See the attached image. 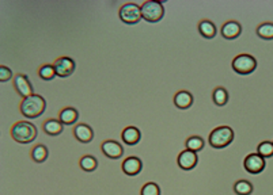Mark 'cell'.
<instances>
[{"instance_id": "obj_1", "label": "cell", "mask_w": 273, "mask_h": 195, "mask_svg": "<svg viewBox=\"0 0 273 195\" xmlns=\"http://www.w3.org/2000/svg\"><path fill=\"white\" fill-rule=\"evenodd\" d=\"M47 108V102L45 99L41 97V95H31V97L25 98L21 102V106H19V110L23 117L26 118H38L40 115L44 114Z\"/></svg>"}, {"instance_id": "obj_2", "label": "cell", "mask_w": 273, "mask_h": 195, "mask_svg": "<svg viewBox=\"0 0 273 195\" xmlns=\"http://www.w3.org/2000/svg\"><path fill=\"white\" fill-rule=\"evenodd\" d=\"M11 137L19 144H30L37 139V128L31 122L19 121L12 125Z\"/></svg>"}, {"instance_id": "obj_3", "label": "cell", "mask_w": 273, "mask_h": 195, "mask_svg": "<svg viewBox=\"0 0 273 195\" xmlns=\"http://www.w3.org/2000/svg\"><path fill=\"white\" fill-rule=\"evenodd\" d=\"M208 141L212 148H226L234 141V130L230 126H217L209 133Z\"/></svg>"}, {"instance_id": "obj_4", "label": "cell", "mask_w": 273, "mask_h": 195, "mask_svg": "<svg viewBox=\"0 0 273 195\" xmlns=\"http://www.w3.org/2000/svg\"><path fill=\"white\" fill-rule=\"evenodd\" d=\"M141 8V16L143 19L149 23H156V22L162 21V18L165 16V7L162 1L158 0H148L144 1L140 5Z\"/></svg>"}, {"instance_id": "obj_5", "label": "cell", "mask_w": 273, "mask_h": 195, "mask_svg": "<svg viewBox=\"0 0 273 195\" xmlns=\"http://www.w3.org/2000/svg\"><path fill=\"white\" fill-rule=\"evenodd\" d=\"M232 69L239 75H250L256 71L257 68V60L248 53L238 54L231 62Z\"/></svg>"}, {"instance_id": "obj_6", "label": "cell", "mask_w": 273, "mask_h": 195, "mask_svg": "<svg viewBox=\"0 0 273 195\" xmlns=\"http://www.w3.org/2000/svg\"><path fill=\"white\" fill-rule=\"evenodd\" d=\"M119 16L121 22H124L125 25H136L143 19L140 5L135 4V3H127L123 5L119 11Z\"/></svg>"}, {"instance_id": "obj_7", "label": "cell", "mask_w": 273, "mask_h": 195, "mask_svg": "<svg viewBox=\"0 0 273 195\" xmlns=\"http://www.w3.org/2000/svg\"><path fill=\"white\" fill-rule=\"evenodd\" d=\"M265 165H267L265 159H264L263 156H260L257 152H256V153L248 154L246 159L243 160V167H245V170L252 175L261 174V172L265 170Z\"/></svg>"}, {"instance_id": "obj_8", "label": "cell", "mask_w": 273, "mask_h": 195, "mask_svg": "<svg viewBox=\"0 0 273 195\" xmlns=\"http://www.w3.org/2000/svg\"><path fill=\"white\" fill-rule=\"evenodd\" d=\"M53 67H55L56 75L59 77H69L75 72L76 64L71 57L63 56L59 57L56 61L53 62Z\"/></svg>"}, {"instance_id": "obj_9", "label": "cell", "mask_w": 273, "mask_h": 195, "mask_svg": "<svg viewBox=\"0 0 273 195\" xmlns=\"http://www.w3.org/2000/svg\"><path fill=\"white\" fill-rule=\"evenodd\" d=\"M14 87H15L16 93L19 94L23 99L34 95V90L31 87L30 80L23 73H18L14 76Z\"/></svg>"}, {"instance_id": "obj_10", "label": "cell", "mask_w": 273, "mask_h": 195, "mask_svg": "<svg viewBox=\"0 0 273 195\" xmlns=\"http://www.w3.org/2000/svg\"><path fill=\"white\" fill-rule=\"evenodd\" d=\"M101 149H102V153L106 157H109V159L117 160L120 157H123V154H124L123 145L117 143V141H114V140H106V141H103L102 145H101Z\"/></svg>"}, {"instance_id": "obj_11", "label": "cell", "mask_w": 273, "mask_h": 195, "mask_svg": "<svg viewBox=\"0 0 273 195\" xmlns=\"http://www.w3.org/2000/svg\"><path fill=\"white\" fill-rule=\"evenodd\" d=\"M197 161H199L197 153L196 152H192V150H189V149L182 150V152L178 154V159H177L178 167H180L181 170H184V171L193 170V168L197 165Z\"/></svg>"}, {"instance_id": "obj_12", "label": "cell", "mask_w": 273, "mask_h": 195, "mask_svg": "<svg viewBox=\"0 0 273 195\" xmlns=\"http://www.w3.org/2000/svg\"><path fill=\"white\" fill-rule=\"evenodd\" d=\"M73 136L75 139L82 143V144H88L91 143L94 139V130L91 129V126H88L86 123H79L73 129Z\"/></svg>"}, {"instance_id": "obj_13", "label": "cell", "mask_w": 273, "mask_h": 195, "mask_svg": "<svg viewBox=\"0 0 273 195\" xmlns=\"http://www.w3.org/2000/svg\"><path fill=\"white\" fill-rule=\"evenodd\" d=\"M141 168H143V163L139 157L136 156H131V157H127V159L123 161V171H124L125 175L128 176H136L141 172Z\"/></svg>"}, {"instance_id": "obj_14", "label": "cell", "mask_w": 273, "mask_h": 195, "mask_svg": "<svg viewBox=\"0 0 273 195\" xmlns=\"http://www.w3.org/2000/svg\"><path fill=\"white\" fill-rule=\"evenodd\" d=\"M242 26L237 21H228L222 26V36L226 40H235L241 36Z\"/></svg>"}, {"instance_id": "obj_15", "label": "cell", "mask_w": 273, "mask_h": 195, "mask_svg": "<svg viewBox=\"0 0 273 195\" xmlns=\"http://www.w3.org/2000/svg\"><path fill=\"white\" fill-rule=\"evenodd\" d=\"M193 100H195V98L189 91H178L174 95L175 107L181 108V110H186V108L191 107L193 104Z\"/></svg>"}, {"instance_id": "obj_16", "label": "cell", "mask_w": 273, "mask_h": 195, "mask_svg": "<svg viewBox=\"0 0 273 195\" xmlns=\"http://www.w3.org/2000/svg\"><path fill=\"white\" fill-rule=\"evenodd\" d=\"M121 137H123V141L127 145H136L139 144L141 134H140V130L136 126H127L123 130Z\"/></svg>"}, {"instance_id": "obj_17", "label": "cell", "mask_w": 273, "mask_h": 195, "mask_svg": "<svg viewBox=\"0 0 273 195\" xmlns=\"http://www.w3.org/2000/svg\"><path fill=\"white\" fill-rule=\"evenodd\" d=\"M44 132L48 134V136H59V134L63 133L64 130V125L62 123L60 119H47L44 122Z\"/></svg>"}, {"instance_id": "obj_18", "label": "cell", "mask_w": 273, "mask_h": 195, "mask_svg": "<svg viewBox=\"0 0 273 195\" xmlns=\"http://www.w3.org/2000/svg\"><path fill=\"white\" fill-rule=\"evenodd\" d=\"M199 33L206 40H212L216 36V26L213 25V22L208 19H203L199 23Z\"/></svg>"}, {"instance_id": "obj_19", "label": "cell", "mask_w": 273, "mask_h": 195, "mask_svg": "<svg viewBox=\"0 0 273 195\" xmlns=\"http://www.w3.org/2000/svg\"><path fill=\"white\" fill-rule=\"evenodd\" d=\"M79 118V113L75 107L63 108L59 114V119L62 121L63 125H73Z\"/></svg>"}, {"instance_id": "obj_20", "label": "cell", "mask_w": 273, "mask_h": 195, "mask_svg": "<svg viewBox=\"0 0 273 195\" xmlns=\"http://www.w3.org/2000/svg\"><path fill=\"white\" fill-rule=\"evenodd\" d=\"M212 100L213 103L219 106V107H223L226 106L227 102H228V93L224 87H216L212 93Z\"/></svg>"}, {"instance_id": "obj_21", "label": "cell", "mask_w": 273, "mask_h": 195, "mask_svg": "<svg viewBox=\"0 0 273 195\" xmlns=\"http://www.w3.org/2000/svg\"><path fill=\"white\" fill-rule=\"evenodd\" d=\"M79 165H80V168L84 172H93L98 167V160L95 159L94 156H91V154H86V156H83L82 159H80Z\"/></svg>"}, {"instance_id": "obj_22", "label": "cell", "mask_w": 273, "mask_h": 195, "mask_svg": "<svg viewBox=\"0 0 273 195\" xmlns=\"http://www.w3.org/2000/svg\"><path fill=\"white\" fill-rule=\"evenodd\" d=\"M49 156V150L45 145H37L31 150V159L34 160L36 163H44Z\"/></svg>"}, {"instance_id": "obj_23", "label": "cell", "mask_w": 273, "mask_h": 195, "mask_svg": "<svg viewBox=\"0 0 273 195\" xmlns=\"http://www.w3.org/2000/svg\"><path fill=\"white\" fill-rule=\"evenodd\" d=\"M257 36L263 40L271 41L273 40V23L272 22H264L257 27Z\"/></svg>"}, {"instance_id": "obj_24", "label": "cell", "mask_w": 273, "mask_h": 195, "mask_svg": "<svg viewBox=\"0 0 273 195\" xmlns=\"http://www.w3.org/2000/svg\"><path fill=\"white\" fill-rule=\"evenodd\" d=\"M234 191L237 195H250L253 193V185L249 180H238L234 185Z\"/></svg>"}, {"instance_id": "obj_25", "label": "cell", "mask_w": 273, "mask_h": 195, "mask_svg": "<svg viewBox=\"0 0 273 195\" xmlns=\"http://www.w3.org/2000/svg\"><path fill=\"white\" fill-rule=\"evenodd\" d=\"M38 75H40L42 80H47V82L53 80L57 76L53 64H44V65H41V67L38 68Z\"/></svg>"}, {"instance_id": "obj_26", "label": "cell", "mask_w": 273, "mask_h": 195, "mask_svg": "<svg viewBox=\"0 0 273 195\" xmlns=\"http://www.w3.org/2000/svg\"><path fill=\"white\" fill-rule=\"evenodd\" d=\"M204 148V140L200 136H192L186 140V149H189L192 152H199Z\"/></svg>"}, {"instance_id": "obj_27", "label": "cell", "mask_w": 273, "mask_h": 195, "mask_svg": "<svg viewBox=\"0 0 273 195\" xmlns=\"http://www.w3.org/2000/svg\"><path fill=\"white\" fill-rule=\"evenodd\" d=\"M257 153L263 156L264 159H268L273 156V143L272 141H263L257 146Z\"/></svg>"}, {"instance_id": "obj_28", "label": "cell", "mask_w": 273, "mask_h": 195, "mask_svg": "<svg viewBox=\"0 0 273 195\" xmlns=\"http://www.w3.org/2000/svg\"><path fill=\"white\" fill-rule=\"evenodd\" d=\"M140 195H160L159 186L154 183V182H148L141 187Z\"/></svg>"}, {"instance_id": "obj_29", "label": "cell", "mask_w": 273, "mask_h": 195, "mask_svg": "<svg viewBox=\"0 0 273 195\" xmlns=\"http://www.w3.org/2000/svg\"><path fill=\"white\" fill-rule=\"evenodd\" d=\"M11 79H12V71L8 67L1 65L0 67V80L1 82H8Z\"/></svg>"}]
</instances>
